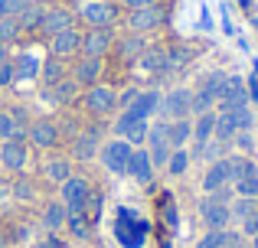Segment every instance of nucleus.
<instances>
[{
    "label": "nucleus",
    "instance_id": "c03bdc74",
    "mask_svg": "<svg viewBox=\"0 0 258 248\" xmlns=\"http://www.w3.org/2000/svg\"><path fill=\"white\" fill-rule=\"evenodd\" d=\"M255 232H258V212H255V216H248L245 222H242V235H245V238H252Z\"/></svg>",
    "mask_w": 258,
    "mask_h": 248
},
{
    "label": "nucleus",
    "instance_id": "37998d69",
    "mask_svg": "<svg viewBox=\"0 0 258 248\" xmlns=\"http://www.w3.org/2000/svg\"><path fill=\"white\" fill-rule=\"evenodd\" d=\"M13 82H17V72H13V59H10V62L0 65V89H10Z\"/></svg>",
    "mask_w": 258,
    "mask_h": 248
},
{
    "label": "nucleus",
    "instance_id": "ddd939ff",
    "mask_svg": "<svg viewBox=\"0 0 258 248\" xmlns=\"http://www.w3.org/2000/svg\"><path fill=\"white\" fill-rule=\"evenodd\" d=\"M72 20H76V13H72L69 7H46V10H43V23H39V33L56 36L59 30H69Z\"/></svg>",
    "mask_w": 258,
    "mask_h": 248
},
{
    "label": "nucleus",
    "instance_id": "2f4dec72",
    "mask_svg": "<svg viewBox=\"0 0 258 248\" xmlns=\"http://www.w3.org/2000/svg\"><path fill=\"white\" fill-rule=\"evenodd\" d=\"M200 89L206 92L209 98H216V102H219V98L226 95V89H229V75H226V72H209V75L203 78Z\"/></svg>",
    "mask_w": 258,
    "mask_h": 248
},
{
    "label": "nucleus",
    "instance_id": "c756f323",
    "mask_svg": "<svg viewBox=\"0 0 258 248\" xmlns=\"http://www.w3.org/2000/svg\"><path fill=\"white\" fill-rule=\"evenodd\" d=\"M39 59L30 56V52H23V56L13 59V72H17V82H23V78H39Z\"/></svg>",
    "mask_w": 258,
    "mask_h": 248
},
{
    "label": "nucleus",
    "instance_id": "a18cd8bd",
    "mask_svg": "<svg viewBox=\"0 0 258 248\" xmlns=\"http://www.w3.org/2000/svg\"><path fill=\"white\" fill-rule=\"evenodd\" d=\"M245 89H248V102H255V105H258V75H248Z\"/></svg>",
    "mask_w": 258,
    "mask_h": 248
},
{
    "label": "nucleus",
    "instance_id": "4c0bfd02",
    "mask_svg": "<svg viewBox=\"0 0 258 248\" xmlns=\"http://www.w3.org/2000/svg\"><path fill=\"white\" fill-rule=\"evenodd\" d=\"M66 229L72 232V238H88V216L85 212H69Z\"/></svg>",
    "mask_w": 258,
    "mask_h": 248
},
{
    "label": "nucleus",
    "instance_id": "0eeeda50",
    "mask_svg": "<svg viewBox=\"0 0 258 248\" xmlns=\"http://www.w3.org/2000/svg\"><path fill=\"white\" fill-rule=\"evenodd\" d=\"M147 127H151V121H141L138 115H131V111L124 108V115L114 121V137H124L131 147H144V140H147Z\"/></svg>",
    "mask_w": 258,
    "mask_h": 248
},
{
    "label": "nucleus",
    "instance_id": "5fc2aeb1",
    "mask_svg": "<svg viewBox=\"0 0 258 248\" xmlns=\"http://www.w3.org/2000/svg\"><path fill=\"white\" fill-rule=\"evenodd\" d=\"M255 131H258V118H255Z\"/></svg>",
    "mask_w": 258,
    "mask_h": 248
},
{
    "label": "nucleus",
    "instance_id": "5701e85b",
    "mask_svg": "<svg viewBox=\"0 0 258 248\" xmlns=\"http://www.w3.org/2000/svg\"><path fill=\"white\" fill-rule=\"evenodd\" d=\"M226 163H229V180H232V183H239V180L258 173V163H255L252 157H245V153H229Z\"/></svg>",
    "mask_w": 258,
    "mask_h": 248
},
{
    "label": "nucleus",
    "instance_id": "a211bd4d",
    "mask_svg": "<svg viewBox=\"0 0 258 248\" xmlns=\"http://www.w3.org/2000/svg\"><path fill=\"white\" fill-rule=\"evenodd\" d=\"M127 177H134L138 183H151V180H154V163H151V153H147V147H134L131 167H127Z\"/></svg>",
    "mask_w": 258,
    "mask_h": 248
},
{
    "label": "nucleus",
    "instance_id": "2eb2a0df",
    "mask_svg": "<svg viewBox=\"0 0 258 248\" xmlns=\"http://www.w3.org/2000/svg\"><path fill=\"white\" fill-rule=\"evenodd\" d=\"M203 193H216V190H222V186H229L232 180H229V163H226V157H219L216 163H209L206 167V173H203Z\"/></svg>",
    "mask_w": 258,
    "mask_h": 248
},
{
    "label": "nucleus",
    "instance_id": "7c9ffc66",
    "mask_svg": "<svg viewBox=\"0 0 258 248\" xmlns=\"http://www.w3.org/2000/svg\"><path fill=\"white\" fill-rule=\"evenodd\" d=\"M43 10L46 7L43 4H36V0H30V4L23 7V13H20V30L23 33H30V30H39V23H43Z\"/></svg>",
    "mask_w": 258,
    "mask_h": 248
},
{
    "label": "nucleus",
    "instance_id": "c85d7f7f",
    "mask_svg": "<svg viewBox=\"0 0 258 248\" xmlns=\"http://www.w3.org/2000/svg\"><path fill=\"white\" fill-rule=\"evenodd\" d=\"M235 238L232 229H206L200 238H196V248H226Z\"/></svg>",
    "mask_w": 258,
    "mask_h": 248
},
{
    "label": "nucleus",
    "instance_id": "f8f14e48",
    "mask_svg": "<svg viewBox=\"0 0 258 248\" xmlns=\"http://www.w3.org/2000/svg\"><path fill=\"white\" fill-rule=\"evenodd\" d=\"M79 49H82V33L76 26L59 30L56 36H49V52L56 59H72V56H79Z\"/></svg>",
    "mask_w": 258,
    "mask_h": 248
},
{
    "label": "nucleus",
    "instance_id": "864d4df0",
    "mask_svg": "<svg viewBox=\"0 0 258 248\" xmlns=\"http://www.w3.org/2000/svg\"><path fill=\"white\" fill-rule=\"evenodd\" d=\"M248 242H252V248H258V232H255V235H252V238H248Z\"/></svg>",
    "mask_w": 258,
    "mask_h": 248
},
{
    "label": "nucleus",
    "instance_id": "1a4fd4ad",
    "mask_svg": "<svg viewBox=\"0 0 258 248\" xmlns=\"http://www.w3.org/2000/svg\"><path fill=\"white\" fill-rule=\"evenodd\" d=\"M88 115H111L114 108H118V95H114V89H108V85H92V89H85L82 95Z\"/></svg>",
    "mask_w": 258,
    "mask_h": 248
},
{
    "label": "nucleus",
    "instance_id": "cd10ccee",
    "mask_svg": "<svg viewBox=\"0 0 258 248\" xmlns=\"http://www.w3.org/2000/svg\"><path fill=\"white\" fill-rule=\"evenodd\" d=\"M229 144H222V140H206V144H193V150H189V157L193 160H206V163H216V160L226 153Z\"/></svg>",
    "mask_w": 258,
    "mask_h": 248
},
{
    "label": "nucleus",
    "instance_id": "6ab92c4d",
    "mask_svg": "<svg viewBox=\"0 0 258 248\" xmlns=\"http://www.w3.org/2000/svg\"><path fill=\"white\" fill-rule=\"evenodd\" d=\"M131 219H134V212L131 209H121L118 212V242L121 245H127V248H138L141 242H144V225H138V229H131Z\"/></svg>",
    "mask_w": 258,
    "mask_h": 248
},
{
    "label": "nucleus",
    "instance_id": "72a5a7b5",
    "mask_svg": "<svg viewBox=\"0 0 258 248\" xmlns=\"http://www.w3.org/2000/svg\"><path fill=\"white\" fill-rule=\"evenodd\" d=\"M229 212H232V222H245L248 216H255L258 212V203L248 196H235L232 203H229Z\"/></svg>",
    "mask_w": 258,
    "mask_h": 248
},
{
    "label": "nucleus",
    "instance_id": "603ef678",
    "mask_svg": "<svg viewBox=\"0 0 258 248\" xmlns=\"http://www.w3.org/2000/svg\"><path fill=\"white\" fill-rule=\"evenodd\" d=\"M0 248H7V235H4V229H0Z\"/></svg>",
    "mask_w": 258,
    "mask_h": 248
},
{
    "label": "nucleus",
    "instance_id": "8fccbe9b",
    "mask_svg": "<svg viewBox=\"0 0 258 248\" xmlns=\"http://www.w3.org/2000/svg\"><path fill=\"white\" fill-rule=\"evenodd\" d=\"M200 23H203V30H213V20H209L206 7H203V13H200Z\"/></svg>",
    "mask_w": 258,
    "mask_h": 248
},
{
    "label": "nucleus",
    "instance_id": "4be33fe9",
    "mask_svg": "<svg viewBox=\"0 0 258 248\" xmlns=\"http://www.w3.org/2000/svg\"><path fill=\"white\" fill-rule=\"evenodd\" d=\"M79 89H82V85H79L72 75H66L62 82H56L52 89H46V92H43V98H49V102H56V105H69L72 98L79 95Z\"/></svg>",
    "mask_w": 258,
    "mask_h": 248
},
{
    "label": "nucleus",
    "instance_id": "f3484780",
    "mask_svg": "<svg viewBox=\"0 0 258 248\" xmlns=\"http://www.w3.org/2000/svg\"><path fill=\"white\" fill-rule=\"evenodd\" d=\"M66 219H69V209H66L59 199H49V203L43 206V216H39V222H43V229L49 232V235H56L59 229H66Z\"/></svg>",
    "mask_w": 258,
    "mask_h": 248
},
{
    "label": "nucleus",
    "instance_id": "473e14b6",
    "mask_svg": "<svg viewBox=\"0 0 258 248\" xmlns=\"http://www.w3.org/2000/svg\"><path fill=\"white\" fill-rule=\"evenodd\" d=\"M189 163H193L189 150H186V147H176V150L170 153V160H167V167H164V170L170 173V177H183V173L189 170Z\"/></svg>",
    "mask_w": 258,
    "mask_h": 248
},
{
    "label": "nucleus",
    "instance_id": "a878e982",
    "mask_svg": "<svg viewBox=\"0 0 258 248\" xmlns=\"http://www.w3.org/2000/svg\"><path fill=\"white\" fill-rule=\"evenodd\" d=\"M66 78V62L56 56L43 59V65H39V82H43V89H52L56 82H62Z\"/></svg>",
    "mask_w": 258,
    "mask_h": 248
},
{
    "label": "nucleus",
    "instance_id": "6e6552de",
    "mask_svg": "<svg viewBox=\"0 0 258 248\" xmlns=\"http://www.w3.org/2000/svg\"><path fill=\"white\" fill-rule=\"evenodd\" d=\"M157 26H164V10H160L157 4L127 10V30L131 33H154Z\"/></svg>",
    "mask_w": 258,
    "mask_h": 248
},
{
    "label": "nucleus",
    "instance_id": "b1692460",
    "mask_svg": "<svg viewBox=\"0 0 258 248\" xmlns=\"http://www.w3.org/2000/svg\"><path fill=\"white\" fill-rule=\"evenodd\" d=\"M43 177L52 183H66L72 177V157H49L43 160Z\"/></svg>",
    "mask_w": 258,
    "mask_h": 248
},
{
    "label": "nucleus",
    "instance_id": "39448f33",
    "mask_svg": "<svg viewBox=\"0 0 258 248\" xmlns=\"http://www.w3.org/2000/svg\"><path fill=\"white\" fill-rule=\"evenodd\" d=\"M26 163H30V147H26V137L0 140V167H4V170L23 173Z\"/></svg>",
    "mask_w": 258,
    "mask_h": 248
},
{
    "label": "nucleus",
    "instance_id": "79ce46f5",
    "mask_svg": "<svg viewBox=\"0 0 258 248\" xmlns=\"http://www.w3.org/2000/svg\"><path fill=\"white\" fill-rule=\"evenodd\" d=\"M26 4H30V0H0V20L4 17H20Z\"/></svg>",
    "mask_w": 258,
    "mask_h": 248
},
{
    "label": "nucleus",
    "instance_id": "6e6d98bb",
    "mask_svg": "<svg viewBox=\"0 0 258 248\" xmlns=\"http://www.w3.org/2000/svg\"><path fill=\"white\" fill-rule=\"evenodd\" d=\"M72 4H82V0H72Z\"/></svg>",
    "mask_w": 258,
    "mask_h": 248
},
{
    "label": "nucleus",
    "instance_id": "de8ad7c7",
    "mask_svg": "<svg viewBox=\"0 0 258 248\" xmlns=\"http://www.w3.org/2000/svg\"><path fill=\"white\" fill-rule=\"evenodd\" d=\"M134 98H138V89H127V92H124V95H121V98H118V105H124V108H127V105H131V102H134Z\"/></svg>",
    "mask_w": 258,
    "mask_h": 248
},
{
    "label": "nucleus",
    "instance_id": "f704fd0d",
    "mask_svg": "<svg viewBox=\"0 0 258 248\" xmlns=\"http://www.w3.org/2000/svg\"><path fill=\"white\" fill-rule=\"evenodd\" d=\"M144 49H147V39L141 36V33H134V36H124V39L118 43V52H121L124 59H141V52H144Z\"/></svg>",
    "mask_w": 258,
    "mask_h": 248
},
{
    "label": "nucleus",
    "instance_id": "9d476101",
    "mask_svg": "<svg viewBox=\"0 0 258 248\" xmlns=\"http://www.w3.org/2000/svg\"><path fill=\"white\" fill-rule=\"evenodd\" d=\"M26 144L39 147V150H49V147L59 144V127L49 118H36L30 127H26Z\"/></svg>",
    "mask_w": 258,
    "mask_h": 248
},
{
    "label": "nucleus",
    "instance_id": "a19ab883",
    "mask_svg": "<svg viewBox=\"0 0 258 248\" xmlns=\"http://www.w3.org/2000/svg\"><path fill=\"white\" fill-rule=\"evenodd\" d=\"M232 144H235V150H239V153H245V157H248V153L255 150V134L252 131H239L232 137Z\"/></svg>",
    "mask_w": 258,
    "mask_h": 248
},
{
    "label": "nucleus",
    "instance_id": "c9c22d12",
    "mask_svg": "<svg viewBox=\"0 0 258 248\" xmlns=\"http://www.w3.org/2000/svg\"><path fill=\"white\" fill-rule=\"evenodd\" d=\"M20 36H23V30H20V20L17 17H4V20H0V43H4V46L17 43Z\"/></svg>",
    "mask_w": 258,
    "mask_h": 248
},
{
    "label": "nucleus",
    "instance_id": "58836bf2",
    "mask_svg": "<svg viewBox=\"0 0 258 248\" xmlns=\"http://www.w3.org/2000/svg\"><path fill=\"white\" fill-rule=\"evenodd\" d=\"M235 196H248V199H258V173H252V177L239 180V183H232Z\"/></svg>",
    "mask_w": 258,
    "mask_h": 248
},
{
    "label": "nucleus",
    "instance_id": "412c9836",
    "mask_svg": "<svg viewBox=\"0 0 258 248\" xmlns=\"http://www.w3.org/2000/svg\"><path fill=\"white\" fill-rule=\"evenodd\" d=\"M138 62L144 65L147 72H154V75H164V72L170 69V59H167V49H164V46H147V49L141 52Z\"/></svg>",
    "mask_w": 258,
    "mask_h": 248
},
{
    "label": "nucleus",
    "instance_id": "3c124183",
    "mask_svg": "<svg viewBox=\"0 0 258 248\" xmlns=\"http://www.w3.org/2000/svg\"><path fill=\"white\" fill-rule=\"evenodd\" d=\"M4 62H10V46L0 43V65H4Z\"/></svg>",
    "mask_w": 258,
    "mask_h": 248
},
{
    "label": "nucleus",
    "instance_id": "4468645a",
    "mask_svg": "<svg viewBox=\"0 0 258 248\" xmlns=\"http://www.w3.org/2000/svg\"><path fill=\"white\" fill-rule=\"evenodd\" d=\"M127 111H131V115H138L141 121H151V115H157V111H160V92L157 89L138 92V98L127 105Z\"/></svg>",
    "mask_w": 258,
    "mask_h": 248
},
{
    "label": "nucleus",
    "instance_id": "e433bc0d",
    "mask_svg": "<svg viewBox=\"0 0 258 248\" xmlns=\"http://www.w3.org/2000/svg\"><path fill=\"white\" fill-rule=\"evenodd\" d=\"M10 137H26V131H23L17 121H13L10 111L0 108V140H10Z\"/></svg>",
    "mask_w": 258,
    "mask_h": 248
},
{
    "label": "nucleus",
    "instance_id": "9b49d317",
    "mask_svg": "<svg viewBox=\"0 0 258 248\" xmlns=\"http://www.w3.org/2000/svg\"><path fill=\"white\" fill-rule=\"evenodd\" d=\"M200 219L206 229H229V222H232V212H229V203H219V199L206 196L200 203Z\"/></svg>",
    "mask_w": 258,
    "mask_h": 248
},
{
    "label": "nucleus",
    "instance_id": "393cba45",
    "mask_svg": "<svg viewBox=\"0 0 258 248\" xmlns=\"http://www.w3.org/2000/svg\"><path fill=\"white\" fill-rule=\"evenodd\" d=\"M72 157L76 160H92L98 157V134L95 131H82L76 140H72Z\"/></svg>",
    "mask_w": 258,
    "mask_h": 248
},
{
    "label": "nucleus",
    "instance_id": "aec40b11",
    "mask_svg": "<svg viewBox=\"0 0 258 248\" xmlns=\"http://www.w3.org/2000/svg\"><path fill=\"white\" fill-rule=\"evenodd\" d=\"M167 140L170 147H186L193 144V118H176V121H167Z\"/></svg>",
    "mask_w": 258,
    "mask_h": 248
},
{
    "label": "nucleus",
    "instance_id": "f03ea898",
    "mask_svg": "<svg viewBox=\"0 0 258 248\" xmlns=\"http://www.w3.org/2000/svg\"><path fill=\"white\" fill-rule=\"evenodd\" d=\"M88 196H92V183H88L85 177H76V173H72L66 183H59V203L69 212H85Z\"/></svg>",
    "mask_w": 258,
    "mask_h": 248
},
{
    "label": "nucleus",
    "instance_id": "ea45409f",
    "mask_svg": "<svg viewBox=\"0 0 258 248\" xmlns=\"http://www.w3.org/2000/svg\"><path fill=\"white\" fill-rule=\"evenodd\" d=\"M10 199H23V203H30V199H36V186H33L30 180H17V183L10 186Z\"/></svg>",
    "mask_w": 258,
    "mask_h": 248
},
{
    "label": "nucleus",
    "instance_id": "7ed1b4c3",
    "mask_svg": "<svg viewBox=\"0 0 258 248\" xmlns=\"http://www.w3.org/2000/svg\"><path fill=\"white\" fill-rule=\"evenodd\" d=\"M164 121H176V118H193V92L189 89H170L160 95V111Z\"/></svg>",
    "mask_w": 258,
    "mask_h": 248
},
{
    "label": "nucleus",
    "instance_id": "49530a36",
    "mask_svg": "<svg viewBox=\"0 0 258 248\" xmlns=\"http://www.w3.org/2000/svg\"><path fill=\"white\" fill-rule=\"evenodd\" d=\"M121 4H124L127 10H138V7H151V4H157V0H121Z\"/></svg>",
    "mask_w": 258,
    "mask_h": 248
},
{
    "label": "nucleus",
    "instance_id": "09e8293b",
    "mask_svg": "<svg viewBox=\"0 0 258 248\" xmlns=\"http://www.w3.org/2000/svg\"><path fill=\"white\" fill-rule=\"evenodd\" d=\"M7 203H10V186H4V183H0V209H4Z\"/></svg>",
    "mask_w": 258,
    "mask_h": 248
},
{
    "label": "nucleus",
    "instance_id": "423d86ee",
    "mask_svg": "<svg viewBox=\"0 0 258 248\" xmlns=\"http://www.w3.org/2000/svg\"><path fill=\"white\" fill-rule=\"evenodd\" d=\"M76 13L88 26H111L114 20H118V7H114L111 0H82Z\"/></svg>",
    "mask_w": 258,
    "mask_h": 248
},
{
    "label": "nucleus",
    "instance_id": "f257e3e1",
    "mask_svg": "<svg viewBox=\"0 0 258 248\" xmlns=\"http://www.w3.org/2000/svg\"><path fill=\"white\" fill-rule=\"evenodd\" d=\"M131 153H134V147L127 144L124 137H111V140H105V144H101L98 157H101V167H105L108 173H114V177H127Z\"/></svg>",
    "mask_w": 258,
    "mask_h": 248
},
{
    "label": "nucleus",
    "instance_id": "bb28decb",
    "mask_svg": "<svg viewBox=\"0 0 258 248\" xmlns=\"http://www.w3.org/2000/svg\"><path fill=\"white\" fill-rule=\"evenodd\" d=\"M216 134V111H203L193 115V144H206Z\"/></svg>",
    "mask_w": 258,
    "mask_h": 248
},
{
    "label": "nucleus",
    "instance_id": "20e7f679",
    "mask_svg": "<svg viewBox=\"0 0 258 248\" xmlns=\"http://www.w3.org/2000/svg\"><path fill=\"white\" fill-rule=\"evenodd\" d=\"M111 49H114V33H111V26H88V33H82V49H79V56L105 59Z\"/></svg>",
    "mask_w": 258,
    "mask_h": 248
},
{
    "label": "nucleus",
    "instance_id": "dca6fc26",
    "mask_svg": "<svg viewBox=\"0 0 258 248\" xmlns=\"http://www.w3.org/2000/svg\"><path fill=\"white\" fill-rule=\"evenodd\" d=\"M72 78H76L82 89H92V85H98V78H101V59L82 56V59L76 62V69H72Z\"/></svg>",
    "mask_w": 258,
    "mask_h": 248
}]
</instances>
